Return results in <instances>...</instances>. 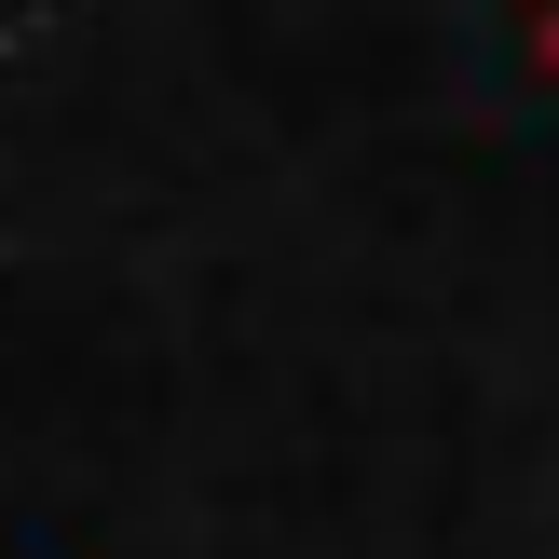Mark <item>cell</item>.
Returning a JSON list of instances; mask_svg holds the SVG:
<instances>
[{
	"instance_id": "1",
	"label": "cell",
	"mask_w": 559,
	"mask_h": 559,
	"mask_svg": "<svg viewBox=\"0 0 559 559\" xmlns=\"http://www.w3.org/2000/svg\"><path fill=\"white\" fill-rule=\"evenodd\" d=\"M519 55H533V82H559V0H546V14H519Z\"/></svg>"
}]
</instances>
